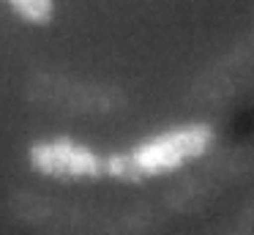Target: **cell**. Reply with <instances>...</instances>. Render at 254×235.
Instances as JSON below:
<instances>
[{
    "mask_svg": "<svg viewBox=\"0 0 254 235\" xmlns=\"http://www.w3.org/2000/svg\"><path fill=\"white\" fill-rule=\"evenodd\" d=\"M216 134L208 123H186L178 129L142 140L131 151H118L107 156V178L137 183V180L159 178L167 172L189 167L199 161L210 151Z\"/></svg>",
    "mask_w": 254,
    "mask_h": 235,
    "instance_id": "6da1fadb",
    "label": "cell"
},
{
    "mask_svg": "<svg viewBox=\"0 0 254 235\" xmlns=\"http://www.w3.org/2000/svg\"><path fill=\"white\" fill-rule=\"evenodd\" d=\"M30 164L52 178H107V156L68 137L36 142L30 148Z\"/></svg>",
    "mask_w": 254,
    "mask_h": 235,
    "instance_id": "7a4b0ae2",
    "label": "cell"
},
{
    "mask_svg": "<svg viewBox=\"0 0 254 235\" xmlns=\"http://www.w3.org/2000/svg\"><path fill=\"white\" fill-rule=\"evenodd\" d=\"M6 3L11 5L22 19L36 22V25L50 22L52 14H55V0H6Z\"/></svg>",
    "mask_w": 254,
    "mask_h": 235,
    "instance_id": "3957f363",
    "label": "cell"
},
{
    "mask_svg": "<svg viewBox=\"0 0 254 235\" xmlns=\"http://www.w3.org/2000/svg\"><path fill=\"white\" fill-rule=\"evenodd\" d=\"M221 235H254V205L249 208V211L243 213V216L238 219V222L232 224L227 233H221Z\"/></svg>",
    "mask_w": 254,
    "mask_h": 235,
    "instance_id": "277c9868",
    "label": "cell"
}]
</instances>
